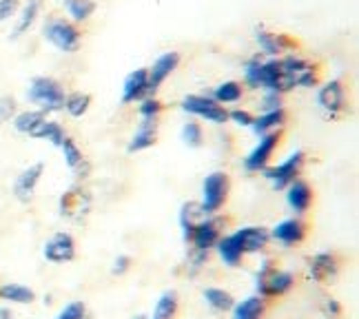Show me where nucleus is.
<instances>
[{
	"mask_svg": "<svg viewBox=\"0 0 359 319\" xmlns=\"http://www.w3.org/2000/svg\"><path fill=\"white\" fill-rule=\"evenodd\" d=\"M339 269H341L339 257L330 251L317 253L309 259V275H311V280L317 284H326L330 280H335Z\"/></svg>",
	"mask_w": 359,
	"mask_h": 319,
	"instance_id": "obj_13",
	"label": "nucleus"
},
{
	"mask_svg": "<svg viewBox=\"0 0 359 319\" xmlns=\"http://www.w3.org/2000/svg\"><path fill=\"white\" fill-rule=\"evenodd\" d=\"M229 191H231V179L224 171H213L206 175L202 184V202H200L204 215H215L222 209L226 204Z\"/></svg>",
	"mask_w": 359,
	"mask_h": 319,
	"instance_id": "obj_4",
	"label": "nucleus"
},
{
	"mask_svg": "<svg viewBox=\"0 0 359 319\" xmlns=\"http://www.w3.org/2000/svg\"><path fill=\"white\" fill-rule=\"evenodd\" d=\"M43 255L47 262H51V264H67V262L76 259V242L69 233L58 231L56 235H51V238L45 242Z\"/></svg>",
	"mask_w": 359,
	"mask_h": 319,
	"instance_id": "obj_11",
	"label": "nucleus"
},
{
	"mask_svg": "<svg viewBox=\"0 0 359 319\" xmlns=\"http://www.w3.org/2000/svg\"><path fill=\"white\" fill-rule=\"evenodd\" d=\"M149 72L147 69H135L127 78H124L122 85V102L124 104H133L149 98Z\"/></svg>",
	"mask_w": 359,
	"mask_h": 319,
	"instance_id": "obj_16",
	"label": "nucleus"
},
{
	"mask_svg": "<svg viewBox=\"0 0 359 319\" xmlns=\"http://www.w3.org/2000/svg\"><path fill=\"white\" fill-rule=\"evenodd\" d=\"M259 72H262L259 55H255V58H251V60H246V65H244V85L248 89H259Z\"/></svg>",
	"mask_w": 359,
	"mask_h": 319,
	"instance_id": "obj_36",
	"label": "nucleus"
},
{
	"mask_svg": "<svg viewBox=\"0 0 359 319\" xmlns=\"http://www.w3.org/2000/svg\"><path fill=\"white\" fill-rule=\"evenodd\" d=\"M317 107L324 111V116L330 120H337L346 114V85L341 80H328L317 91Z\"/></svg>",
	"mask_w": 359,
	"mask_h": 319,
	"instance_id": "obj_5",
	"label": "nucleus"
},
{
	"mask_svg": "<svg viewBox=\"0 0 359 319\" xmlns=\"http://www.w3.org/2000/svg\"><path fill=\"white\" fill-rule=\"evenodd\" d=\"M43 38L53 49L62 53H76L82 45V32L78 25L62 16H47L43 22Z\"/></svg>",
	"mask_w": 359,
	"mask_h": 319,
	"instance_id": "obj_2",
	"label": "nucleus"
},
{
	"mask_svg": "<svg viewBox=\"0 0 359 319\" xmlns=\"http://www.w3.org/2000/svg\"><path fill=\"white\" fill-rule=\"evenodd\" d=\"M0 319H16L7 306H0Z\"/></svg>",
	"mask_w": 359,
	"mask_h": 319,
	"instance_id": "obj_45",
	"label": "nucleus"
},
{
	"mask_svg": "<svg viewBox=\"0 0 359 319\" xmlns=\"http://www.w3.org/2000/svg\"><path fill=\"white\" fill-rule=\"evenodd\" d=\"M255 43L269 58H280L284 53H295L297 43L288 34H273L266 27H255Z\"/></svg>",
	"mask_w": 359,
	"mask_h": 319,
	"instance_id": "obj_8",
	"label": "nucleus"
},
{
	"mask_svg": "<svg viewBox=\"0 0 359 319\" xmlns=\"http://www.w3.org/2000/svg\"><path fill=\"white\" fill-rule=\"evenodd\" d=\"M18 114V102L13 95H0V124L11 122V118Z\"/></svg>",
	"mask_w": 359,
	"mask_h": 319,
	"instance_id": "obj_38",
	"label": "nucleus"
},
{
	"mask_svg": "<svg viewBox=\"0 0 359 319\" xmlns=\"http://www.w3.org/2000/svg\"><path fill=\"white\" fill-rule=\"evenodd\" d=\"M202 217H209V215H204L202 206L198 202H187V204H182V209H180V229H182L184 242H189L193 226H196V222H200Z\"/></svg>",
	"mask_w": 359,
	"mask_h": 319,
	"instance_id": "obj_24",
	"label": "nucleus"
},
{
	"mask_svg": "<svg viewBox=\"0 0 359 319\" xmlns=\"http://www.w3.org/2000/svg\"><path fill=\"white\" fill-rule=\"evenodd\" d=\"M182 142L189 149H200L204 142V129L198 120H189L184 127H182Z\"/></svg>",
	"mask_w": 359,
	"mask_h": 319,
	"instance_id": "obj_35",
	"label": "nucleus"
},
{
	"mask_svg": "<svg viewBox=\"0 0 359 319\" xmlns=\"http://www.w3.org/2000/svg\"><path fill=\"white\" fill-rule=\"evenodd\" d=\"M284 122H286V111L278 109V111H269V114H262L259 118H255L251 129L255 131V135H264V133H271L273 129L282 127Z\"/></svg>",
	"mask_w": 359,
	"mask_h": 319,
	"instance_id": "obj_30",
	"label": "nucleus"
},
{
	"mask_svg": "<svg viewBox=\"0 0 359 319\" xmlns=\"http://www.w3.org/2000/svg\"><path fill=\"white\" fill-rule=\"evenodd\" d=\"M278 109H284L282 107V93L264 91V95H262V111L269 114V111H278Z\"/></svg>",
	"mask_w": 359,
	"mask_h": 319,
	"instance_id": "obj_41",
	"label": "nucleus"
},
{
	"mask_svg": "<svg viewBox=\"0 0 359 319\" xmlns=\"http://www.w3.org/2000/svg\"><path fill=\"white\" fill-rule=\"evenodd\" d=\"M164 104L156 98V95H149V98L140 100V107H137V114L140 118H158L162 114Z\"/></svg>",
	"mask_w": 359,
	"mask_h": 319,
	"instance_id": "obj_37",
	"label": "nucleus"
},
{
	"mask_svg": "<svg viewBox=\"0 0 359 319\" xmlns=\"http://www.w3.org/2000/svg\"><path fill=\"white\" fill-rule=\"evenodd\" d=\"M219 233H222V222L215 219L213 215L202 217L200 222H196V226H193L189 244L193 246V251L209 253L211 248L219 242V238H222Z\"/></svg>",
	"mask_w": 359,
	"mask_h": 319,
	"instance_id": "obj_9",
	"label": "nucleus"
},
{
	"mask_svg": "<svg viewBox=\"0 0 359 319\" xmlns=\"http://www.w3.org/2000/svg\"><path fill=\"white\" fill-rule=\"evenodd\" d=\"M244 95V87L236 80H226L222 85H217L213 91H211V98L217 102V104H236L242 100Z\"/></svg>",
	"mask_w": 359,
	"mask_h": 319,
	"instance_id": "obj_25",
	"label": "nucleus"
},
{
	"mask_svg": "<svg viewBox=\"0 0 359 319\" xmlns=\"http://www.w3.org/2000/svg\"><path fill=\"white\" fill-rule=\"evenodd\" d=\"M27 100H29L34 107H38V111L43 114H58V111L65 109V87L56 78L51 76H34L27 85Z\"/></svg>",
	"mask_w": 359,
	"mask_h": 319,
	"instance_id": "obj_1",
	"label": "nucleus"
},
{
	"mask_svg": "<svg viewBox=\"0 0 359 319\" xmlns=\"http://www.w3.org/2000/svg\"><path fill=\"white\" fill-rule=\"evenodd\" d=\"M89 209V200L85 198V193L78 191V189H72V191H67L62 200H60V213L65 217H76V215H82Z\"/></svg>",
	"mask_w": 359,
	"mask_h": 319,
	"instance_id": "obj_23",
	"label": "nucleus"
},
{
	"mask_svg": "<svg viewBox=\"0 0 359 319\" xmlns=\"http://www.w3.org/2000/svg\"><path fill=\"white\" fill-rule=\"evenodd\" d=\"M43 173H45V162L29 164L27 169H22L18 173V177L13 179V196H16L18 202L29 204L34 200L36 186L40 182V177H43Z\"/></svg>",
	"mask_w": 359,
	"mask_h": 319,
	"instance_id": "obj_12",
	"label": "nucleus"
},
{
	"mask_svg": "<svg viewBox=\"0 0 359 319\" xmlns=\"http://www.w3.org/2000/svg\"><path fill=\"white\" fill-rule=\"evenodd\" d=\"M158 142V118H142L140 127H137L135 135L127 147L129 154H140Z\"/></svg>",
	"mask_w": 359,
	"mask_h": 319,
	"instance_id": "obj_19",
	"label": "nucleus"
},
{
	"mask_svg": "<svg viewBox=\"0 0 359 319\" xmlns=\"http://www.w3.org/2000/svg\"><path fill=\"white\" fill-rule=\"evenodd\" d=\"M131 269V257L129 255H120L116 262H114V273L116 275H124Z\"/></svg>",
	"mask_w": 359,
	"mask_h": 319,
	"instance_id": "obj_44",
	"label": "nucleus"
},
{
	"mask_svg": "<svg viewBox=\"0 0 359 319\" xmlns=\"http://www.w3.org/2000/svg\"><path fill=\"white\" fill-rule=\"evenodd\" d=\"M215 246H217V253H219V257H222V262L226 266H238L242 262V257H244L242 248L238 246L236 238H233V233L224 235V238H219V242Z\"/></svg>",
	"mask_w": 359,
	"mask_h": 319,
	"instance_id": "obj_29",
	"label": "nucleus"
},
{
	"mask_svg": "<svg viewBox=\"0 0 359 319\" xmlns=\"http://www.w3.org/2000/svg\"><path fill=\"white\" fill-rule=\"evenodd\" d=\"M264 311H266V299L259 295H251L233 306V319H262Z\"/></svg>",
	"mask_w": 359,
	"mask_h": 319,
	"instance_id": "obj_22",
	"label": "nucleus"
},
{
	"mask_svg": "<svg viewBox=\"0 0 359 319\" xmlns=\"http://www.w3.org/2000/svg\"><path fill=\"white\" fill-rule=\"evenodd\" d=\"M62 7L72 22H87L95 11L93 0H62Z\"/></svg>",
	"mask_w": 359,
	"mask_h": 319,
	"instance_id": "obj_31",
	"label": "nucleus"
},
{
	"mask_svg": "<svg viewBox=\"0 0 359 319\" xmlns=\"http://www.w3.org/2000/svg\"><path fill=\"white\" fill-rule=\"evenodd\" d=\"M62 149V158H65V164L69 166L72 171H80L82 164H85V156H82V151L78 149V144L72 140V137H65V142L60 144Z\"/></svg>",
	"mask_w": 359,
	"mask_h": 319,
	"instance_id": "obj_34",
	"label": "nucleus"
},
{
	"mask_svg": "<svg viewBox=\"0 0 359 319\" xmlns=\"http://www.w3.org/2000/svg\"><path fill=\"white\" fill-rule=\"evenodd\" d=\"M304 160H306L304 151H293V154L288 156L284 162H280L278 166H266V169L262 171V173H264V177L269 179V184L275 191H284L288 184L295 182V179L299 177Z\"/></svg>",
	"mask_w": 359,
	"mask_h": 319,
	"instance_id": "obj_7",
	"label": "nucleus"
},
{
	"mask_svg": "<svg viewBox=\"0 0 359 319\" xmlns=\"http://www.w3.org/2000/svg\"><path fill=\"white\" fill-rule=\"evenodd\" d=\"M32 137L34 140H47V142H51L53 147H60L62 142H65V137H67V133H65V129H62V124L60 122H56V120H45L40 127L32 133Z\"/></svg>",
	"mask_w": 359,
	"mask_h": 319,
	"instance_id": "obj_27",
	"label": "nucleus"
},
{
	"mask_svg": "<svg viewBox=\"0 0 359 319\" xmlns=\"http://www.w3.org/2000/svg\"><path fill=\"white\" fill-rule=\"evenodd\" d=\"M233 238H236V242L242 248L244 255H251V253L264 251L271 242V233L264 226H244V229L233 233Z\"/></svg>",
	"mask_w": 359,
	"mask_h": 319,
	"instance_id": "obj_15",
	"label": "nucleus"
},
{
	"mask_svg": "<svg viewBox=\"0 0 359 319\" xmlns=\"http://www.w3.org/2000/svg\"><path fill=\"white\" fill-rule=\"evenodd\" d=\"M177 313V293L175 290H164L156 304V319H173Z\"/></svg>",
	"mask_w": 359,
	"mask_h": 319,
	"instance_id": "obj_33",
	"label": "nucleus"
},
{
	"mask_svg": "<svg viewBox=\"0 0 359 319\" xmlns=\"http://www.w3.org/2000/svg\"><path fill=\"white\" fill-rule=\"evenodd\" d=\"M47 120V116L43 114V111L38 109H27V111H18L16 116L11 118V127L16 133H22V135H29L40 127Z\"/></svg>",
	"mask_w": 359,
	"mask_h": 319,
	"instance_id": "obj_21",
	"label": "nucleus"
},
{
	"mask_svg": "<svg viewBox=\"0 0 359 319\" xmlns=\"http://www.w3.org/2000/svg\"><path fill=\"white\" fill-rule=\"evenodd\" d=\"M204 301L209 304V306L217 313H224V311H231L233 306H236V299H233V295L229 293V290L224 288H215V286H209L204 288Z\"/></svg>",
	"mask_w": 359,
	"mask_h": 319,
	"instance_id": "obj_28",
	"label": "nucleus"
},
{
	"mask_svg": "<svg viewBox=\"0 0 359 319\" xmlns=\"http://www.w3.org/2000/svg\"><path fill=\"white\" fill-rule=\"evenodd\" d=\"M324 315L328 319H339L341 317V306L337 299H326L324 301Z\"/></svg>",
	"mask_w": 359,
	"mask_h": 319,
	"instance_id": "obj_43",
	"label": "nucleus"
},
{
	"mask_svg": "<svg viewBox=\"0 0 359 319\" xmlns=\"http://www.w3.org/2000/svg\"><path fill=\"white\" fill-rule=\"evenodd\" d=\"M20 9V0H0V25L11 20Z\"/></svg>",
	"mask_w": 359,
	"mask_h": 319,
	"instance_id": "obj_42",
	"label": "nucleus"
},
{
	"mask_svg": "<svg viewBox=\"0 0 359 319\" xmlns=\"http://www.w3.org/2000/svg\"><path fill=\"white\" fill-rule=\"evenodd\" d=\"M280 144V133L278 131H271V133H264V135H259V142L255 144V149L244 158V171L248 173H259V171H264L273 154H275V149H278Z\"/></svg>",
	"mask_w": 359,
	"mask_h": 319,
	"instance_id": "obj_10",
	"label": "nucleus"
},
{
	"mask_svg": "<svg viewBox=\"0 0 359 319\" xmlns=\"http://www.w3.org/2000/svg\"><path fill=\"white\" fill-rule=\"evenodd\" d=\"M151 319H156V317H151Z\"/></svg>",
	"mask_w": 359,
	"mask_h": 319,
	"instance_id": "obj_46",
	"label": "nucleus"
},
{
	"mask_svg": "<svg viewBox=\"0 0 359 319\" xmlns=\"http://www.w3.org/2000/svg\"><path fill=\"white\" fill-rule=\"evenodd\" d=\"M40 7H43L40 0H27L25 5H20L18 13L13 16L16 22H13V29H11V40H18L20 36H25L32 29L38 20V16H40Z\"/></svg>",
	"mask_w": 359,
	"mask_h": 319,
	"instance_id": "obj_20",
	"label": "nucleus"
},
{
	"mask_svg": "<svg viewBox=\"0 0 359 319\" xmlns=\"http://www.w3.org/2000/svg\"><path fill=\"white\" fill-rule=\"evenodd\" d=\"M180 67V53L177 51H167L156 58V62L151 65L149 72V93L156 95V91L164 85V80H167L175 69Z\"/></svg>",
	"mask_w": 359,
	"mask_h": 319,
	"instance_id": "obj_14",
	"label": "nucleus"
},
{
	"mask_svg": "<svg viewBox=\"0 0 359 319\" xmlns=\"http://www.w3.org/2000/svg\"><path fill=\"white\" fill-rule=\"evenodd\" d=\"M0 299L9 304H32L36 299V293L25 284H3L0 286Z\"/></svg>",
	"mask_w": 359,
	"mask_h": 319,
	"instance_id": "obj_26",
	"label": "nucleus"
},
{
	"mask_svg": "<svg viewBox=\"0 0 359 319\" xmlns=\"http://www.w3.org/2000/svg\"><path fill=\"white\" fill-rule=\"evenodd\" d=\"M182 111L184 114H191V116H196L200 120H206V122H211V124H224L229 122V111L222 107V104H217L211 95H196V93H191L187 95V98L182 100Z\"/></svg>",
	"mask_w": 359,
	"mask_h": 319,
	"instance_id": "obj_6",
	"label": "nucleus"
},
{
	"mask_svg": "<svg viewBox=\"0 0 359 319\" xmlns=\"http://www.w3.org/2000/svg\"><path fill=\"white\" fill-rule=\"evenodd\" d=\"M286 202L288 206H291V211L299 217L304 215L313 204V189L309 186V182H304V179H295V182H291L286 189Z\"/></svg>",
	"mask_w": 359,
	"mask_h": 319,
	"instance_id": "obj_18",
	"label": "nucleus"
},
{
	"mask_svg": "<svg viewBox=\"0 0 359 319\" xmlns=\"http://www.w3.org/2000/svg\"><path fill=\"white\" fill-rule=\"evenodd\" d=\"M229 120L233 122V124H238V127H251L253 124V114L251 111H246V109H231L229 111Z\"/></svg>",
	"mask_w": 359,
	"mask_h": 319,
	"instance_id": "obj_40",
	"label": "nucleus"
},
{
	"mask_svg": "<svg viewBox=\"0 0 359 319\" xmlns=\"http://www.w3.org/2000/svg\"><path fill=\"white\" fill-rule=\"evenodd\" d=\"M87 317V306L82 301H72L58 313L56 319H85Z\"/></svg>",
	"mask_w": 359,
	"mask_h": 319,
	"instance_id": "obj_39",
	"label": "nucleus"
},
{
	"mask_svg": "<svg viewBox=\"0 0 359 319\" xmlns=\"http://www.w3.org/2000/svg\"><path fill=\"white\" fill-rule=\"evenodd\" d=\"M269 233H271V240L280 242L282 246H295L306 238V224H304L299 217H288Z\"/></svg>",
	"mask_w": 359,
	"mask_h": 319,
	"instance_id": "obj_17",
	"label": "nucleus"
},
{
	"mask_svg": "<svg viewBox=\"0 0 359 319\" xmlns=\"http://www.w3.org/2000/svg\"><path fill=\"white\" fill-rule=\"evenodd\" d=\"M91 107V95L85 91H74V93H67L65 98V111L72 118H82L89 111Z\"/></svg>",
	"mask_w": 359,
	"mask_h": 319,
	"instance_id": "obj_32",
	"label": "nucleus"
},
{
	"mask_svg": "<svg viewBox=\"0 0 359 319\" xmlns=\"http://www.w3.org/2000/svg\"><path fill=\"white\" fill-rule=\"evenodd\" d=\"M295 286V275L275 266L273 259H264L255 275V288L259 297H282Z\"/></svg>",
	"mask_w": 359,
	"mask_h": 319,
	"instance_id": "obj_3",
	"label": "nucleus"
}]
</instances>
